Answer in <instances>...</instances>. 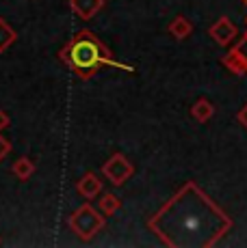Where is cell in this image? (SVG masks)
<instances>
[{
  "label": "cell",
  "mask_w": 247,
  "mask_h": 248,
  "mask_svg": "<svg viewBox=\"0 0 247 248\" xmlns=\"http://www.w3.org/2000/svg\"><path fill=\"white\" fill-rule=\"evenodd\" d=\"M148 227L165 246L208 248L232 229V218L189 181L150 218Z\"/></svg>",
  "instance_id": "cell-1"
},
{
  "label": "cell",
  "mask_w": 247,
  "mask_h": 248,
  "mask_svg": "<svg viewBox=\"0 0 247 248\" xmlns=\"http://www.w3.org/2000/svg\"><path fill=\"white\" fill-rule=\"evenodd\" d=\"M59 59L63 61L80 80H89L93 74H98V69L102 67V65H113V67L132 71L130 65L117 63V61L113 59L111 50L89 31L76 32L72 39H70V44H65V47L59 52Z\"/></svg>",
  "instance_id": "cell-2"
},
{
  "label": "cell",
  "mask_w": 247,
  "mask_h": 248,
  "mask_svg": "<svg viewBox=\"0 0 247 248\" xmlns=\"http://www.w3.org/2000/svg\"><path fill=\"white\" fill-rule=\"evenodd\" d=\"M70 229H72L80 240L89 242L104 229V216L93 207V205L85 203L70 216Z\"/></svg>",
  "instance_id": "cell-3"
},
{
  "label": "cell",
  "mask_w": 247,
  "mask_h": 248,
  "mask_svg": "<svg viewBox=\"0 0 247 248\" xmlns=\"http://www.w3.org/2000/svg\"><path fill=\"white\" fill-rule=\"evenodd\" d=\"M102 173L111 184L115 186H122L124 181H128L135 173V166L130 164V160H126L122 154H115L111 155L106 162L102 164Z\"/></svg>",
  "instance_id": "cell-4"
},
{
  "label": "cell",
  "mask_w": 247,
  "mask_h": 248,
  "mask_svg": "<svg viewBox=\"0 0 247 248\" xmlns=\"http://www.w3.org/2000/svg\"><path fill=\"white\" fill-rule=\"evenodd\" d=\"M223 65L236 76H245L247 74V31L241 39V44H236L232 47V52H228L223 56Z\"/></svg>",
  "instance_id": "cell-5"
},
{
  "label": "cell",
  "mask_w": 247,
  "mask_h": 248,
  "mask_svg": "<svg viewBox=\"0 0 247 248\" xmlns=\"http://www.w3.org/2000/svg\"><path fill=\"white\" fill-rule=\"evenodd\" d=\"M236 26L232 24L230 17H219L215 24H212L211 28H208V35L215 39V44H219V46H230L232 41H234V37H236Z\"/></svg>",
  "instance_id": "cell-6"
},
{
  "label": "cell",
  "mask_w": 247,
  "mask_h": 248,
  "mask_svg": "<svg viewBox=\"0 0 247 248\" xmlns=\"http://www.w3.org/2000/svg\"><path fill=\"white\" fill-rule=\"evenodd\" d=\"M104 7V0H70V9L80 20H91L98 16V11Z\"/></svg>",
  "instance_id": "cell-7"
},
{
  "label": "cell",
  "mask_w": 247,
  "mask_h": 248,
  "mask_svg": "<svg viewBox=\"0 0 247 248\" xmlns=\"http://www.w3.org/2000/svg\"><path fill=\"white\" fill-rule=\"evenodd\" d=\"M76 190H78V194L85 199H96L98 194L102 192V181H100L93 173H87L80 177L78 184H76Z\"/></svg>",
  "instance_id": "cell-8"
},
{
  "label": "cell",
  "mask_w": 247,
  "mask_h": 248,
  "mask_svg": "<svg viewBox=\"0 0 247 248\" xmlns=\"http://www.w3.org/2000/svg\"><path fill=\"white\" fill-rule=\"evenodd\" d=\"M18 32L9 26V22L4 17H0V52H7L9 47L16 44Z\"/></svg>",
  "instance_id": "cell-9"
},
{
  "label": "cell",
  "mask_w": 247,
  "mask_h": 248,
  "mask_svg": "<svg viewBox=\"0 0 247 248\" xmlns=\"http://www.w3.org/2000/svg\"><path fill=\"white\" fill-rule=\"evenodd\" d=\"M191 114H193V119H197L199 123H206L208 119L215 114V108H212V104L208 102V99H197L191 108Z\"/></svg>",
  "instance_id": "cell-10"
},
{
  "label": "cell",
  "mask_w": 247,
  "mask_h": 248,
  "mask_svg": "<svg viewBox=\"0 0 247 248\" xmlns=\"http://www.w3.org/2000/svg\"><path fill=\"white\" fill-rule=\"evenodd\" d=\"M191 31H193L191 22H189L187 17H182V16H178L172 24H169V32H172L176 39H184V37H189L191 35Z\"/></svg>",
  "instance_id": "cell-11"
},
{
  "label": "cell",
  "mask_w": 247,
  "mask_h": 248,
  "mask_svg": "<svg viewBox=\"0 0 247 248\" xmlns=\"http://www.w3.org/2000/svg\"><path fill=\"white\" fill-rule=\"evenodd\" d=\"M120 207H122L120 197H117V194H113V192H106L102 199H100V212H102L104 216H113V214H115Z\"/></svg>",
  "instance_id": "cell-12"
},
{
  "label": "cell",
  "mask_w": 247,
  "mask_h": 248,
  "mask_svg": "<svg viewBox=\"0 0 247 248\" xmlns=\"http://www.w3.org/2000/svg\"><path fill=\"white\" fill-rule=\"evenodd\" d=\"M33 173H35V164H33V160L20 158L16 164H13V175H16L18 179L26 181L28 177H33Z\"/></svg>",
  "instance_id": "cell-13"
},
{
  "label": "cell",
  "mask_w": 247,
  "mask_h": 248,
  "mask_svg": "<svg viewBox=\"0 0 247 248\" xmlns=\"http://www.w3.org/2000/svg\"><path fill=\"white\" fill-rule=\"evenodd\" d=\"M9 154H11V142L4 136H0V160H4Z\"/></svg>",
  "instance_id": "cell-14"
},
{
  "label": "cell",
  "mask_w": 247,
  "mask_h": 248,
  "mask_svg": "<svg viewBox=\"0 0 247 248\" xmlns=\"http://www.w3.org/2000/svg\"><path fill=\"white\" fill-rule=\"evenodd\" d=\"M11 123V119H9V114L4 112V110H0V130H4V127Z\"/></svg>",
  "instance_id": "cell-15"
},
{
  "label": "cell",
  "mask_w": 247,
  "mask_h": 248,
  "mask_svg": "<svg viewBox=\"0 0 247 248\" xmlns=\"http://www.w3.org/2000/svg\"><path fill=\"white\" fill-rule=\"evenodd\" d=\"M239 123H241L243 127H247V104H245L243 108H241V112H239Z\"/></svg>",
  "instance_id": "cell-16"
},
{
  "label": "cell",
  "mask_w": 247,
  "mask_h": 248,
  "mask_svg": "<svg viewBox=\"0 0 247 248\" xmlns=\"http://www.w3.org/2000/svg\"><path fill=\"white\" fill-rule=\"evenodd\" d=\"M243 2H245V4H247V0H243Z\"/></svg>",
  "instance_id": "cell-17"
},
{
  "label": "cell",
  "mask_w": 247,
  "mask_h": 248,
  "mask_svg": "<svg viewBox=\"0 0 247 248\" xmlns=\"http://www.w3.org/2000/svg\"><path fill=\"white\" fill-rule=\"evenodd\" d=\"M0 244H2V242H0Z\"/></svg>",
  "instance_id": "cell-18"
}]
</instances>
